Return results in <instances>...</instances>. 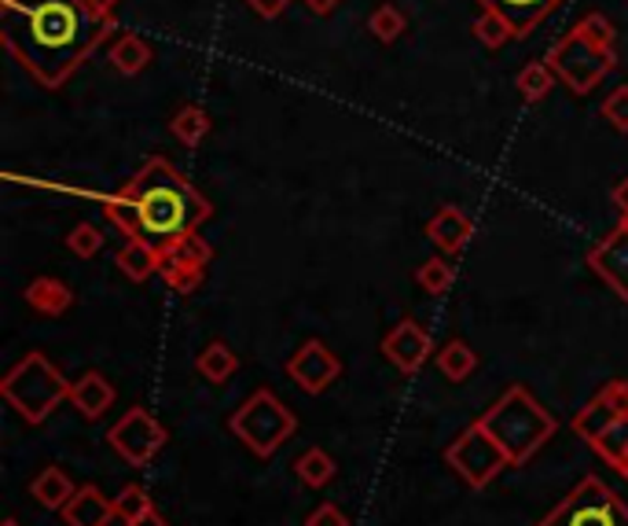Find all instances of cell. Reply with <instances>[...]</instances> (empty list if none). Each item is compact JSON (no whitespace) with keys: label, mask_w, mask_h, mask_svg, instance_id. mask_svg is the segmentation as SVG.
I'll return each mask as SVG.
<instances>
[{"label":"cell","mask_w":628,"mask_h":526,"mask_svg":"<svg viewBox=\"0 0 628 526\" xmlns=\"http://www.w3.org/2000/svg\"><path fill=\"white\" fill-rule=\"evenodd\" d=\"M114 27L111 11L92 0H0V38L8 56L41 89H63Z\"/></svg>","instance_id":"cell-1"},{"label":"cell","mask_w":628,"mask_h":526,"mask_svg":"<svg viewBox=\"0 0 628 526\" xmlns=\"http://www.w3.org/2000/svg\"><path fill=\"white\" fill-rule=\"evenodd\" d=\"M103 218L129 239H148L166 250L196 236L213 218V202L173 162L154 155L114 196L103 199Z\"/></svg>","instance_id":"cell-2"},{"label":"cell","mask_w":628,"mask_h":526,"mask_svg":"<svg viewBox=\"0 0 628 526\" xmlns=\"http://www.w3.org/2000/svg\"><path fill=\"white\" fill-rule=\"evenodd\" d=\"M478 424L500 441L511 468L526 464L555 435V416L526 387H507L504 398L489 405V413H481Z\"/></svg>","instance_id":"cell-3"},{"label":"cell","mask_w":628,"mask_h":526,"mask_svg":"<svg viewBox=\"0 0 628 526\" xmlns=\"http://www.w3.org/2000/svg\"><path fill=\"white\" fill-rule=\"evenodd\" d=\"M0 394H4V401L22 416V420L38 427L59 409V405L70 401V383L52 361H48L44 354L30 350L4 376V383H0Z\"/></svg>","instance_id":"cell-4"},{"label":"cell","mask_w":628,"mask_h":526,"mask_svg":"<svg viewBox=\"0 0 628 526\" xmlns=\"http://www.w3.org/2000/svg\"><path fill=\"white\" fill-rule=\"evenodd\" d=\"M228 430L243 441L253 457L269 460V457H276V449H280L283 441L298 430V416L287 409L272 390L261 387V390H253L232 416H228Z\"/></svg>","instance_id":"cell-5"},{"label":"cell","mask_w":628,"mask_h":526,"mask_svg":"<svg viewBox=\"0 0 628 526\" xmlns=\"http://www.w3.org/2000/svg\"><path fill=\"white\" fill-rule=\"evenodd\" d=\"M545 59L574 96H588L591 89H599V81L607 78L614 67H618V48H602L596 41H588L585 33L574 27L570 33H562V38L551 44V52Z\"/></svg>","instance_id":"cell-6"},{"label":"cell","mask_w":628,"mask_h":526,"mask_svg":"<svg viewBox=\"0 0 628 526\" xmlns=\"http://www.w3.org/2000/svg\"><path fill=\"white\" fill-rule=\"evenodd\" d=\"M537 526H628V505L602 478L588 475Z\"/></svg>","instance_id":"cell-7"},{"label":"cell","mask_w":628,"mask_h":526,"mask_svg":"<svg viewBox=\"0 0 628 526\" xmlns=\"http://www.w3.org/2000/svg\"><path fill=\"white\" fill-rule=\"evenodd\" d=\"M445 460L452 464V472L460 475L470 489H486L504 468H511V460H507V453L500 449V441L481 424H470L463 435L445 449Z\"/></svg>","instance_id":"cell-8"},{"label":"cell","mask_w":628,"mask_h":526,"mask_svg":"<svg viewBox=\"0 0 628 526\" xmlns=\"http://www.w3.org/2000/svg\"><path fill=\"white\" fill-rule=\"evenodd\" d=\"M107 441L132 468H148L166 446V427L159 424V416L137 405V409H129L122 420L107 430Z\"/></svg>","instance_id":"cell-9"},{"label":"cell","mask_w":628,"mask_h":526,"mask_svg":"<svg viewBox=\"0 0 628 526\" xmlns=\"http://www.w3.org/2000/svg\"><path fill=\"white\" fill-rule=\"evenodd\" d=\"M159 255H162L159 277L166 280L169 291L191 295L202 280H207V269H210V261H213V247L196 232V236L180 239V244H173V247L159 250Z\"/></svg>","instance_id":"cell-10"},{"label":"cell","mask_w":628,"mask_h":526,"mask_svg":"<svg viewBox=\"0 0 628 526\" xmlns=\"http://www.w3.org/2000/svg\"><path fill=\"white\" fill-rule=\"evenodd\" d=\"M283 368L306 394H323L338 376H342V361H338V354L320 339L301 343L295 350V357Z\"/></svg>","instance_id":"cell-11"},{"label":"cell","mask_w":628,"mask_h":526,"mask_svg":"<svg viewBox=\"0 0 628 526\" xmlns=\"http://www.w3.org/2000/svg\"><path fill=\"white\" fill-rule=\"evenodd\" d=\"M628 416V379H610L581 413H574V435L585 441H596L610 424Z\"/></svg>","instance_id":"cell-12"},{"label":"cell","mask_w":628,"mask_h":526,"mask_svg":"<svg viewBox=\"0 0 628 526\" xmlns=\"http://www.w3.org/2000/svg\"><path fill=\"white\" fill-rule=\"evenodd\" d=\"M382 354L390 357V365L401 368L405 376H416L419 368L430 361L433 339H430V331L419 325V320H401V325H393L390 331H386Z\"/></svg>","instance_id":"cell-13"},{"label":"cell","mask_w":628,"mask_h":526,"mask_svg":"<svg viewBox=\"0 0 628 526\" xmlns=\"http://www.w3.org/2000/svg\"><path fill=\"white\" fill-rule=\"evenodd\" d=\"M588 266L607 280V287L621 302H628V225L625 221L588 250Z\"/></svg>","instance_id":"cell-14"},{"label":"cell","mask_w":628,"mask_h":526,"mask_svg":"<svg viewBox=\"0 0 628 526\" xmlns=\"http://www.w3.org/2000/svg\"><path fill=\"white\" fill-rule=\"evenodd\" d=\"M475 4L497 11L507 27H511L515 41H518V38H529V33H534L555 8H562L566 0H475Z\"/></svg>","instance_id":"cell-15"},{"label":"cell","mask_w":628,"mask_h":526,"mask_svg":"<svg viewBox=\"0 0 628 526\" xmlns=\"http://www.w3.org/2000/svg\"><path fill=\"white\" fill-rule=\"evenodd\" d=\"M470 236H475V225H470V218L460 207H441L427 221V239L441 255H460Z\"/></svg>","instance_id":"cell-16"},{"label":"cell","mask_w":628,"mask_h":526,"mask_svg":"<svg viewBox=\"0 0 628 526\" xmlns=\"http://www.w3.org/2000/svg\"><path fill=\"white\" fill-rule=\"evenodd\" d=\"M67 526H107L114 519V500L100 486H78V494L63 505Z\"/></svg>","instance_id":"cell-17"},{"label":"cell","mask_w":628,"mask_h":526,"mask_svg":"<svg viewBox=\"0 0 628 526\" xmlns=\"http://www.w3.org/2000/svg\"><path fill=\"white\" fill-rule=\"evenodd\" d=\"M70 405L84 416V420H100V416L114 405V387L103 373H84L81 379L70 383Z\"/></svg>","instance_id":"cell-18"},{"label":"cell","mask_w":628,"mask_h":526,"mask_svg":"<svg viewBox=\"0 0 628 526\" xmlns=\"http://www.w3.org/2000/svg\"><path fill=\"white\" fill-rule=\"evenodd\" d=\"M22 298H27L30 309H38V314H44V317H59L74 306V291L56 277H33L27 284V291H22Z\"/></svg>","instance_id":"cell-19"},{"label":"cell","mask_w":628,"mask_h":526,"mask_svg":"<svg viewBox=\"0 0 628 526\" xmlns=\"http://www.w3.org/2000/svg\"><path fill=\"white\" fill-rule=\"evenodd\" d=\"M159 261H162L159 247L148 244V239H137V236L126 239V247L114 255V266L122 269L129 280H137V284L151 280L154 272H159Z\"/></svg>","instance_id":"cell-20"},{"label":"cell","mask_w":628,"mask_h":526,"mask_svg":"<svg viewBox=\"0 0 628 526\" xmlns=\"http://www.w3.org/2000/svg\"><path fill=\"white\" fill-rule=\"evenodd\" d=\"M30 494H33V500H38L41 508H48V512H63L67 500L78 494V486L70 483V475H67L63 468L48 464V468H41L38 478L30 483Z\"/></svg>","instance_id":"cell-21"},{"label":"cell","mask_w":628,"mask_h":526,"mask_svg":"<svg viewBox=\"0 0 628 526\" xmlns=\"http://www.w3.org/2000/svg\"><path fill=\"white\" fill-rule=\"evenodd\" d=\"M151 59H154L151 44L143 41L140 33H122V38L111 44V67L126 78L143 75V70L151 67Z\"/></svg>","instance_id":"cell-22"},{"label":"cell","mask_w":628,"mask_h":526,"mask_svg":"<svg viewBox=\"0 0 628 526\" xmlns=\"http://www.w3.org/2000/svg\"><path fill=\"white\" fill-rule=\"evenodd\" d=\"M196 373L207 383H228L239 373V357L225 339H213L202 346V354L196 357Z\"/></svg>","instance_id":"cell-23"},{"label":"cell","mask_w":628,"mask_h":526,"mask_svg":"<svg viewBox=\"0 0 628 526\" xmlns=\"http://www.w3.org/2000/svg\"><path fill=\"white\" fill-rule=\"evenodd\" d=\"M210 129H213L210 111L199 103H185L173 118H169V133L185 143V148H199V143L210 137Z\"/></svg>","instance_id":"cell-24"},{"label":"cell","mask_w":628,"mask_h":526,"mask_svg":"<svg viewBox=\"0 0 628 526\" xmlns=\"http://www.w3.org/2000/svg\"><path fill=\"white\" fill-rule=\"evenodd\" d=\"M555 86H559V75L551 70L548 59H534V63L518 70V92H522L526 103H540Z\"/></svg>","instance_id":"cell-25"},{"label":"cell","mask_w":628,"mask_h":526,"mask_svg":"<svg viewBox=\"0 0 628 526\" xmlns=\"http://www.w3.org/2000/svg\"><path fill=\"white\" fill-rule=\"evenodd\" d=\"M438 368H441V376L449 379V383H463V379H470V373H475V368H478L475 346H467L463 339L445 343V346H441V354H438Z\"/></svg>","instance_id":"cell-26"},{"label":"cell","mask_w":628,"mask_h":526,"mask_svg":"<svg viewBox=\"0 0 628 526\" xmlns=\"http://www.w3.org/2000/svg\"><path fill=\"white\" fill-rule=\"evenodd\" d=\"M295 472H298V478L301 483H306L309 489H323L335 478V460L328 457V453H323L320 446H312V449H306L298 457V464H295Z\"/></svg>","instance_id":"cell-27"},{"label":"cell","mask_w":628,"mask_h":526,"mask_svg":"<svg viewBox=\"0 0 628 526\" xmlns=\"http://www.w3.org/2000/svg\"><path fill=\"white\" fill-rule=\"evenodd\" d=\"M588 446L596 449L610 468H621V460L628 457V416H621L618 424H610L596 441H588Z\"/></svg>","instance_id":"cell-28"},{"label":"cell","mask_w":628,"mask_h":526,"mask_svg":"<svg viewBox=\"0 0 628 526\" xmlns=\"http://www.w3.org/2000/svg\"><path fill=\"white\" fill-rule=\"evenodd\" d=\"M368 30H371V38H376V41H382V44H393V41L401 38V33L408 30L405 11L397 8V4H379L376 11H371Z\"/></svg>","instance_id":"cell-29"},{"label":"cell","mask_w":628,"mask_h":526,"mask_svg":"<svg viewBox=\"0 0 628 526\" xmlns=\"http://www.w3.org/2000/svg\"><path fill=\"white\" fill-rule=\"evenodd\" d=\"M151 512H154V500L148 489L137 483H129L122 494L114 497V519H122V523H137L143 516H151Z\"/></svg>","instance_id":"cell-30"},{"label":"cell","mask_w":628,"mask_h":526,"mask_svg":"<svg viewBox=\"0 0 628 526\" xmlns=\"http://www.w3.org/2000/svg\"><path fill=\"white\" fill-rule=\"evenodd\" d=\"M456 280V269L449 266L445 258H427L422 266L416 269V284L422 287L427 295H445Z\"/></svg>","instance_id":"cell-31"},{"label":"cell","mask_w":628,"mask_h":526,"mask_svg":"<svg viewBox=\"0 0 628 526\" xmlns=\"http://www.w3.org/2000/svg\"><path fill=\"white\" fill-rule=\"evenodd\" d=\"M470 30H475V38L486 48H504L507 41H515L511 27H507L497 11H489V8H481V16L475 19V27H470Z\"/></svg>","instance_id":"cell-32"},{"label":"cell","mask_w":628,"mask_h":526,"mask_svg":"<svg viewBox=\"0 0 628 526\" xmlns=\"http://www.w3.org/2000/svg\"><path fill=\"white\" fill-rule=\"evenodd\" d=\"M577 30H581L588 41H596L602 48H618V27H614L602 11H588V16L577 22Z\"/></svg>","instance_id":"cell-33"},{"label":"cell","mask_w":628,"mask_h":526,"mask_svg":"<svg viewBox=\"0 0 628 526\" xmlns=\"http://www.w3.org/2000/svg\"><path fill=\"white\" fill-rule=\"evenodd\" d=\"M67 247L74 250L78 258H92V255H100L103 236H100V229H96V225L81 221V225H74V229H70V236H67Z\"/></svg>","instance_id":"cell-34"},{"label":"cell","mask_w":628,"mask_h":526,"mask_svg":"<svg viewBox=\"0 0 628 526\" xmlns=\"http://www.w3.org/2000/svg\"><path fill=\"white\" fill-rule=\"evenodd\" d=\"M602 118H607L610 129H618V133H628V86H618L607 100H602Z\"/></svg>","instance_id":"cell-35"},{"label":"cell","mask_w":628,"mask_h":526,"mask_svg":"<svg viewBox=\"0 0 628 526\" xmlns=\"http://www.w3.org/2000/svg\"><path fill=\"white\" fill-rule=\"evenodd\" d=\"M306 526H349V519H346V512L338 508V505H320L317 512H309V519H306Z\"/></svg>","instance_id":"cell-36"},{"label":"cell","mask_w":628,"mask_h":526,"mask_svg":"<svg viewBox=\"0 0 628 526\" xmlns=\"http://www.w3.org/2000/svg\"><path fill=\"white\" fill-rule=\"evenodd\" d=\"M287 4H291V0H247V8L253 11V16H261V19H276V16H283Z\"/></svg>","instance_id":"cell-37"},{"label":"cell","mask_w":628,"mask_h":526,"mask_svg":"<svg viewBox=\"0 0 628 526\" xmlns=\"http://www.w3.org/2000/svg\"><path fill=\"white\" fill-rule=\"evenodd\" d=\"M610 202H614V207H618L621 218H628V177H625V181L614 185V191H610Z\"/></svg>","instance_id":"cell-38"},{"label":"cell","mask_w":628,"mask_h":526,"mask_svg":"<svg viewBox=\"0 0 628 526\" xmlns=\"http://www.w3.org/2000/svg\"><path fill=\"white\" fill-rule=\"evenodd\" d=\"M309 11H317V16H331V11L338 8V0H301Z\"/></svg>","instance_id":"cell-39"},{"label":"cell","mask_w":628,"mask_h":526,"mask_svg":"<svg viewBox=\"0 0 628 526\" xmlns=\"http://www.w3.org/2000/svg\"><path fill=\"white\" fill-rule=\"evenodd\" d=\"M122 526H169L159 512H151V516H143V519H137V523H122Z\"/></svg>","instance_id":"cell-40"},{"label":"cell","mask_w":628,"mask_h":526,"mask_svg":"<svg viewBox=\"0 0 628 526\" xmlns=\"http://www.w3.org/2000/svg\"><path fill=\"white\" fill-rule=\"evenodd\" d=\"M92 4H96V8H103V11H111V16H114V8L122 4V0H92Z\"/></svg>","instance_id":"cell-41"},{"label":"cell","mask_w":628,"mask_h":526,"mask_svg":"<svg viewBox=\"0 0 628 526\" xmlns=\"http://www.w3.org/2000/svg\"><path fill=\"white\" fill-rule=\"evenodd\" d=\"M0 526H22V523H19L16 516H8V519H4V523H0Z\"/></svg>","instance_id":"cell-42"},{"label":"cell","mask_w":628,"mask_h":526,"mask_svg":"<svg viewBox=\"0 0 628 526\" xmlns=\"http://www.w3.org/2000/svg\"><path fill=\"white\" fill-rule=\"evenodd\" d=\"M618 472H621V475H625V478H628V457H625V460H621V468H618Z\"/></svg>","instance_id":"cell-43"},{"label":"cell","mask_w":628,"mask_h":526,"mask_svg":"<svg viewBox=\"0 0 628 526\" xmlns=\"http://www.w3.org/2000/svg\"><path fill=\"white\" fill-rule=\"evenodd\" d=\"M621 221H625V225H628V218H621Z\"/></svg>","instance_id":"cell-44"}]
</instances>
